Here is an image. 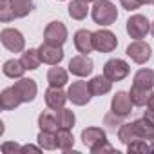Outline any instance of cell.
<instances>
[{
    "instance_id": "obj_35",
    "label": "cell",
    "mask_w": 154,
    "mask_h": 154,
    "mask_svg": "<svg viewBox=\"0 0 154 154\" xmlns=\"http://www.w3.org/2000/svg\"><path fill=\"white\" fill-rule=\"evenodd\" d=\"M143 118H145L152 127H154V109H147V111H145V114H143Z\"/></svg>"
},
{
    "instance_id": "obj_9",
    "label": "cell",
    "mask_w": 154,
    "mask_h": 154,
    "mask_svg": "<svg viewBox=\"0 0 154 154\" xmlns=\"http://www.w3.org/2000/svg\"><path fill=\"white\" fill-rule=\"evenodd\" d=\"M127 56H129L134 63L143 65V63H147V62L150 60L152 49H150V45H149L147 42H143V40H134V42H131V44L127 45Z\"/></svg>"
},
{
    "instance_id": "obj_24",
    "label": "cell",
    "mask_w": 154,
    "mask_h": 154,
    "mask_svg": "<svg viewBox=\"0 0 154 154\" xmlns=\"http://www.w3.org/2000/svg\"><path fill=\"white\" fill-rule=\"evenodd\" d=\"M38 127H40V131L56 132V131L60 129V125H58V120H56V114H51L49 111H44V112H40V116H38Z\"/></svg>"
},
{
    "instance_id": "obj_4",
    "label": "cell",
    "mask_w": 154,
    "mask_h": 154,
    "mask_svg": "<svg viewBox=\"0 0 154 154\" xmlns=\"http://www.w3.org/2000/svg\"><path fill=\"white\" fill-rule=\"evenodd\" d=\"M0 40H2V45L11 53H24L26 49L24 35L15 27H4L2 33H0Z\"/></svg>"
},
{
    "instance_id": "obj_41",
    "label": "cell",
    "mask_w": 154,
    "mask_h": 154,
    "mask_svg": "<svg viewBox=\"0 0 154 154\" xmlns=\"http://www.w3.org/2000/svg\"><path fill=\"white\" fill-rule=\"evenodd\" d=\"M85 2H89V4H91V2H96V0H85Z\"/></svg>"
},
{
    "instance_id": "obj_40",
    "label": "cell",
    "mask_w": 154,
    "mask_h": 154,
    "mask_svg": "<svg viewBox=\"0 0 154 154\" xmlns=\"http://www.w3.org/2000/svg\"><path fill=\"white\" fill-rule=\"evenodd\" d=\"M150 152H154V140L150 141Z\"/></svg>"
},
{
    "instance_id": "obj_36",
    "label": "cell",
    "mask_w": 154,
    "mask_h": 154,
    "mask_svg": "<svg viewBox=\"0 0 154 154\" xmlns=\"http://www.w3.org/2000/svg\"><path fill=\"white\" fill-rule=\"evenodd\" d=\"M29 150H31V152H40V150H44V149H42L40 145H38V147H36V145H24V147H22V152H29Z\"/></svg>"
},
{
    "instance_id": "obj_34",
    "label": "cell",
    "mask_w": 154,
    "mask_h": 154,
    "mask_svg": "<svg viewBox=\"0 0 154 154\" xmlns=\"http://www.w3.org/2000/svg\"><path fill=\"white\" fill-rule=\"evenodd\" d=\"M120 4H122V8H123L125 11H136V9L141 6L140 0H120Z\"/></svg>"
},
{
    "instance_id": "obj_26",
    "label": "cell",
    "mask_w": 154,
    "mask_h": 154,
    "mask_svg": "<svg viewBox=\"0 0 154 154\" xmlns=\"http://www.w3.org/2000/svg\"><path fill=\"white\" fill-rule=\"evenodd\" d=\"M17 18H26L35 9V0H9Z\"/></svg>"
},
{
    "instance_id": "obj_5",
    "label": "cell",
    "mask_w": 154,
    "mask_h": 154,
    "mask_svg": "<svg viewBox=\"0 0 154 154\" xmlns=\"http://www.w3.org/2000/svg\"><path fill=\"white\" fill-rule=\"evenodd\" d=\"M67 96H69V102H72L74 105H87L93 98L91 94V89H89V82H84V80H78V82H72L67 89Z\"/></svg>"
},
{
    "instance_id": "obj_33",
    "label": "cell",
    "mask_w": 154,
    "mask_h": 154,
    "mask_svg": "<svg viewBox=\"0 0 154 154\" xmlns=\"http://www.w3.org/2000/svg\"><path fill=\"white\" fill-rule=\"evenodd\" d=\"M0 149H2V152H4V154H15V152H22V147H20L18 143H15V141H4Z\"/></svg>"
},
{
    "instance_id": "obj_11",
    "label": "cell",
    "mask_w": 154,
    "mask_h": 154,
    "mask_svg": "<svg viewBox=\"0 0 154 154\" xmlns=\"http://www.w3.org/2000/svg\"><path fill=\"white\" fill-rule=\"evenodd\" d=\"M132 107H134V103L131 102V96L125 91H118L111 100V112L118 118L129 116L132 112Z\"/></svg>"
},
{
    "instance_id": "obj_25",
    "label": "cell",
    "mask_w": 154,
    "mask_h": 154,
    "mask_svg": "<svg viewBox=\"0 0 154 154\" xmlns=\"http://www.w3.org/2000/svg\"><path fill=\"white\" fill-rule=\"evenodd\" d=\"M132 125H134V131H136V136L138 138L147 140V141H152L154 140V127L145 118H140V120L132 122Z\"/></svg>"
},
{
    "instance_id": "obj_19",
    "label": "cell",
    "mask_w": 154,
    "mask_h": 154,
    "mask_svg": "<svg viewBox=\"0 0 154 154\" xmlns=\"http://www.w3.org/2000/svg\"><path fill=\"white\" fill-rule=\"evenodd\" d=\"M26 71H27V69L24 67L22 60H17V58H11V60L4 62V67H2V72L8 76V78H13V80L22 78Z\"/></svg>"
},
{
    "instance_id": "obj_1",
    "label": "cell",
    "mask_w": 154,
    "mask_h": 154,
    "mask_svg": "<svg viewBox=\"0 0 154 154\" xmlns=\"http://www.w3.org/2000/svg\"><path fill=\"white\" fill-rule=\"evenodd\" d=\"M82 141L91 152H112L114 147L107 141V134L100 127H87L82 131Z\"/></svg>"
},
{
    "instance_id": "obj_30",
    "label": "cell",
    "mask_w": 154,
    "mask_h": 154,
    "mask_svg": "<svg viewBox=\"0 0 154 154\" xmlns=\"http://www.w3.org/2000/svg\"><path fill=\"white\" fill-rule=\"evenodd\" d=\"M138 136H136V131H134V125L132 123H122L120 129H118V140L125 145H129L131 141H134Z\"/></svg>"
},
{
    "instance_id": "obj_28",
    "label": "cell",
    "mask_w": 154,
    "mask_h": 154,
    "mask_svg": "<svg viewBox=\"0 0 154 154\" xmlns=\"http://www.w3.org/2000/svg\"><path fill=\"white\" fill-rule=\"evenodd\" d=\"M56 120H58V125L60 129H72L74 123H76V116L71 109L67 107H62L56 111Z\"/></svg>"
},
{
    "instance_id": "obj_27",
    "label": "cell",
    "mask_w": 154,
    "mask_h": 154,
    "mask_svg": "<svg viewBox=\"0 0 154 154\" xmlns=\"http://www.w3.org/2000/svg\"><path fill=\"white\" fill-rule=\"evenodd\" d=\"M56 143H58V149L67 152L74 147V136L71 132V129H58L56 131Z\"/></svg>"
},
{
    "instance_id": "obj_20",
    "label": "cell",
    "mask_w": 154,
    "mask_h": 154,
    "mask_svg": "<svg viewBox=\"0 0 154 154\" xmlns=\"http://www.w3.org/2000/svg\"><path fill=\"white\" fill-rule=\"evenodd\" d=\"M67 13L72 20H84L89 13V2H85V0H71Z\"/></svg>"
},
{
    "instance_id": "obj_13",
    "label": "cell",
    "mask_w": 154,
    "mask_h": 154,
    "mask_svg": "<svg viewBox=\"0 0 154 154\" xmlns=\"http://www.w3.org/2000/svg\"><path fill=\"white\" fill-rule=\"evenodd\" d=\"M38 53H40L42 63H47V65H58L63 60V49H62V45H54V44L44 42L38 47Z\"/></svg>"
},
{
    "instance_id": "obj_15",
    "label": "cell",
    "mask_w": 154,
    "mask_h": 154,
    "mask_svg": "<svg viewBox=\"0 0 154 154\" xmlns=\"http://www.w3.org/2000/svg\"><path fill=\"white\" fill-rule=\"evenodd\" d=\"M44 98H45V105H47L49 109H53V111L62 109V107L65 105V102L69 100L67 93L62 91V87H51V85H49V89L45 91Z\"/></svg>"
},
{
    "instance_id": "obj_22",
    "label": "cell",
    "mask_w": 154,
    "mask_h": 154,
    "mask_svg": "<svg viewBox=\"0 0 154 154\" xmlns=\"http://www.w3.org/2000/svg\"><path fill=\"white\" fill-rule=\"evenodd\" d=\"M132 84H134V85H140V87H145V89H150V91H152V87H154V71H152V69H147V67H145V69H140V71H136Z\"/></svg>"
},
{
    "instance_id": "obj_38",
    "label": "cell",
    "mask_w": 154,
    "mask_h": 154,
    "mask_svg": "<svg viewBox=\"0 0 154 154\" xmlns=\"http://www.w3.org/2000/svg\"><path fill=\"white\" fill-rule=\"evenodd\" d=\"M140 2H141V6H143V4L147 6V4H154V0H140Z\"/></svg>"
},
{
    "instance_id": "obj_29",
    "label": "cell",
    "mask_w": 154,
    "mask_h": 154,
    "mask_svg": "<svg viewBox=\"0 0 154 154\" xmlns=\"http://www.w3.org/2000/svg\"><path fill=\"white\" fill-rule=\"evenodd\" d=\"M36 141H38V145H40L44 150H54V149H58V143H56V132L40 131L38 136H36Z\"/></svg>"
},
{
    "instance_id": "obj_12",
    "label": "cell",
    "mask_w": 154,
    "mask_h": 154,
    "mask_svg": "<svg viewBox=\"0 0 154 154\" xmlns=\"http://www.w3.org/2000/svg\"><path fill=\"white\" fill-rule=\"evenodd\" d=\"M13 89H15L17 94L20 96L22 103H29V102H33V100L36 98V93H38V85H36V82L31 80V78H24V76H22V78H18V82H15Z\"/></svg>"
},
{
    "instance_id": "obj_7",
    "label": "cell",
    "mask_w": 154,
    "mask_h": 154,
    "mask_svg": "<svg viewBox=\"0 0 154 154\" xmlns=\"http://www.w3.org/2000/svg\"><path fill=\"white\" fill-rule=\"evenodd\" d=\"M93 44L98 53H112L118 47V38L109 29H98L93 33Z\"/></svg>"
},
{
    "instance_id": "obj_32",
    "label": "cell",
    "mask_w": 154,
    "mask_h": 154,
    "mask_svg": "<svg viewBox=\"0 0 154 154\" xmlns=\"http://www.w3.org/2000/svg\"><path fill=\"white\" fill-rule=\"evenodd\" d=\"M15 13H13V8H11V2L9 0H0V20L4 24L15 20Z\"/></svg>"
},
{
    "instance_id": "obj_8",
    "label": "cell",
    "mask_w": 154,
    "mask_h": 154,
    "mask_svg": "<svg viewBox=\"0 0 154 154\" xmlns=\"http://www.w3.org/2000/svg\"><path fill=\"white\" fill-rule=\"evenodd\" d=\"M44 42L54 44V45H63L67 42V27L60 20H53L47 24L44 29Z\"/></svg>"
},
{
    "instance_id": "obj_6",
    "label": "cell",
    "mask_w": 154,
    "mask_h": 154,
    "mask_svg": "<svg viewBox=\"0 0 154 154\" xmlns=\"http://www.w3.org/2000/svg\"><path fill=\"white\" fill-rule=\"evenodd\" d=\"M127 35L132 38V40H143L149 33H150V22L147 20V17L143 15H132L129 20H127Z\"/></svg>"
},
{
    "instance_id": "obj_21",
    "label": "cell",
    "mask_w": 154,
    "mask_h": 154,
    "mask_svg": "<svg viewBox=\"0 0 154 154\" xmlns=\"http://www.w3.org/2000/svg\"><path fill=\"white\" fill-rule=\"evenodd\" d=\"M150 94H152L150 89H145V87H140V85H134V84H132V87H131V91H129L131 102H132L136 107L147 105L149 100H150Z\"/></svg>"
},
{
    "instance_id": "obj_18",
    "label": "cell",
    "mask_w": 154,
    "mask_h": 154,
    "mask_svg": "<svg viewBox=\"0 0 154 154\" xmlns=\"http://www.w3.org/2000/svg\"><path fill=\"white\" fill-rule=\"evenodd\" d=\"M67 82H69V74H67V71L63 67L53 65L47 71V84L51 87H63Z\"/></svg>"
},
{
    "instance_id": "obj_17",
    "label": "cell",
    "mask_w": 154,
    "mask_h": 154,
    "mask_svg": "<svg viewBox=\"0 0 154 154\" xmlns=\"http://www.w3.org/2000/svg\"><path fill=\"white\" fill-rule=\"evenodd\" d=\"M20 103H22V100H20V96L17 94V91L13 87H6L0 93V107L4 111H15Z\"/></svg>"
},
{
    "instance_id": "obj_37",
    "label": "cell",
    "mask_w": 154,
    "mask_h": 154,
    "mask_svg": "<svg viewBox=\"0 0 154 154\" xmlns=\"http://www.w3.org/2000/svg\"><path fill=\"white\" fill-rule=\"evenodd\" d=\"M147 107H149V109H154V93L150 94V100H149V103H147Z\"/></svg>"
},
{
    "instance_id": "obj_2",
    "label": "cell",
    "mask_w": 154,
    "mask_h": 154,
    "mask_svg": "<svg viewBox=\"0 0 154 154\" xmlns=\"http://www.w3.org/2000/svg\"><path fill=\"white\" fill-rule=\"evenodd\" d=\"M91 17L94 20V24L98 26H112L118 20V9L111 0H96L93 9H91Z\"/></svg>"
},
{
    "instance_id": "obj_3",
    "label": "cell",
    "mask_w": 154,
    "mask_h": 154,
    "mask_svg": "<svg viewBox=\"0 0 154 154\" xmlns=\"http://www.w3.org/2000/svg\"><path fill=\"white\" fill-rule=\"evenodd\" d=\"M129 72H131V65L125 60H122V58H111L103 65V74L107 76L111 82H122V80H125L127 76H129Z\"/></svg>"
},
{
    "instance_id": "obj_39",
    "label": "cell",
    "mask_w": 154,
    "mask_h": 154,
    "mask_svg": "<svg viewBox=\"0 0 154 154\" xmlns=\"http://www.w3.org/2000/svg\"><path fill=\"white\" fill-rule=\"evenodd\" d=\"M150 35H152V36H154V22H152V24H150Z\"/></svg>"
},
{
    "instance_id": "obj_14",
    "label": "cell",
    "mask_w": 154,
    "mask_h": 154,
    "mask_svg": "<svg viewBox=\"0 0 154 154\" xmlns=\"http://www.w3.org/2000/svg\"><path fill=\"white\" fill-rule=\"evenodd\" d=\"M72 40H74V47H76V51L82 53V54H89V53L94 51L93 31H89V29H78V31L74 33Z\"/></svg>"
},
{
    "instance_id": "obj_10",
    "label": "cell",
    "mask_w": 154,
    "mask_h": 154,
    "mask_svg": "<svg viewBox=\"0 0 154 154\" xmlns=\"http://www.w3.org/2000/svg\"><path fill=\"white\" fill-rule=\"evenodd\" d=\"M94 69V62L89 58V54H76L69 60V72L78 76V78H85Z\"/></svg>"
},
{
    "instance_id": "obj_31",
    "label": "cell",
    "mask_w": 154,
    "mask_h": 154,
    "mask_svg": "<svg viewBox=\"0 0 154 154\" xmlns=\"http://www.w3.org/2000/svg\"><path fill=\"white\" fill-rule=\"evenodd\" d=\"M127 152L129 154H147V152H150V145L147 143V140L136 138L134 141H131L127 145Z\"/></svg>"
},
{
    "instance_id": "obj_42",
    "label": "cell",
    "mask_w": 154,
    "mask_h": 154,
    "mask_svg": "<svg viewBox=\"0 0 154 154\" xmlns=\"http://www.w3.org/2000/svg\"><path fill=\"white\" fill-rule=\"evenodd\" d=\"M58 2H65V0H58Z\"/></svg>"
},
{
    "instance_id": "obj_16",
    "label": "cell",
    "mask_w": 154,
    "mask_h": 154,
    "mask_svg": "<svg viewBox=\"0 0 154 154\" xmlns=\"http://www.w3.org/2000/svg\"><path fill=\"white\" fill-rule=\"evenodd\" d=\"M89 89H91L93 96H103V94L111 93L112 82L107 78L105 74H98V76H93V78L89 80Z\"/></svg>"
},
{
    "instance_id": "obj_23",
    "label": "cell",
    "mask_w": 154,
    "mask_h": 154,
    "mask_svg": "<svg viewBox=\"0 0 154 154\" xmlns=\"http://www.w3.org/2000/svg\"><path fill=\"white\" fill-rule=\"evenodd\" d=\"M20 60H22V63H24V67L27 71H36L40 67V63H42L38 49H27V51H24L22 56H20Z\"/></svg>"
}]
</instances>
